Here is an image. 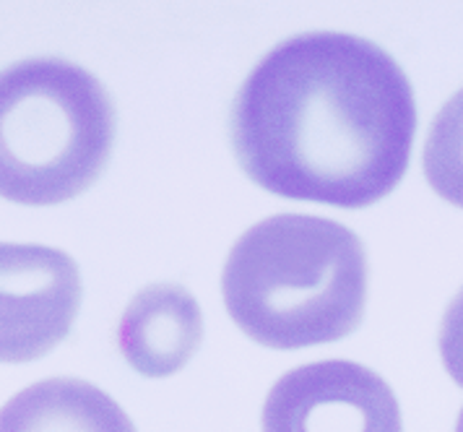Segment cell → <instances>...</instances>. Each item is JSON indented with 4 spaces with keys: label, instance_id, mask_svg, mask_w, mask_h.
Wrapping results in <instances>:
<instances>
[{
    "label": "cell",
    "instance_id": "1",
    "mask_svg": "<svg viewBox=\"0 0 463 432\" xmlns=\"http://www.w3.org/2000/svg\"><path fill=\"white\" fill-rule=\"evenodd\" d=\"M232 146L263 190L364 208L403 180L417 133L414 89L375 42L316 32L276 44L232 104Z\"/></svg>",
    "mask_w": 463,
    "mask_h": 432
},
{
    "label": "cell",
    "instance_id": "2",
    "mask_svg": "<svg viewBox=\"0 0 463 432\" xmlns=\"http://www.w3.org/2000/svg\"><path fill=\"white\" fill-rule=\"evenodd\" d=\"M222 294L232 321L260 347L331 344L364 318L367 253L334 219L276 214L232 245Z\"/></svg>",
    "mask_w": 463,
    "mask_h": 432
},
{
    "label": "cell",
    "instance_id": "3",
    "mask_svg": "<svg viewBox=\"0 0 463 432\" xmlns=\"http://www.w3.org/2000/svg\"><path fill=\"white\" fill-rule=\"evenodd\" d=\"M115 104L86 68L29 58L0 71V198L55 206L81 196L112 157Z\"/></svg>",
    "mask_w": 463,
    "mask_h": 432
},
{
    "label": "cell",
    "instance_id": "4",
    "mask_svg": "<svg viewBox=\"0 0 463 432\" xmlns=\"http://www.w3.org/2000/svg\"><path fill=\"white\" fill-rule=\"evenodd\" d=\"M263 432H403L391 386L349 360L310 362L281 375L266 396Z\"/></svg>",
    "mask_w": 463,
    "mask_h": 432
},
{
    "label": "cell",
    "instance_id": "5",
    "mask_svg": "<svg viewBox=\"0 0 463 432\" xmlns=\"http://www.w3.org/2000/svg\"><path fill=\"white\" fill-rule=\"evenodd\" d=\"M81 294L68 253L0 243V362H32L55 350L73 329Z\"/></svg>",
    "mask_w": 463,
    "mask_h": 432
},
{
    "label": "cell",
    "instance_id": "6",
    "mask_svg": "<svg viewBox=\"0 0 463 432\" xmlns=\"http://www.w3.org/2000/svg\"><path fill=\"white\" fill-rule=\"evenodd\" d=\"M203 339L198 300L180 284L141 289L120 318L118 347L144 378H169L183 370Z\"/></svg>",
    "mask_w": 463,
    "mask_h": 432
},
{
    "label": "cell",
    "instance_id": "7",
    "mask_svg": "<svg viewBox=\"0 0 463 432\" xmlns=\"http://www.w3.org/2000/svg\"><path fill=\"white\" fill-rule=\"evenodd\" d=\"M0 432H136L123 407L79 378H50L8 398Z\"/></svg>",
    "mask_w": 463,
    "mask_h": 432
},
{
    "label": "cell",
    "instance_id": "8",
    "mask_svg": "<svg viewBox=\"0 0 463 432\" xmlns=\"http://www.w3.org/2000/svg\"><path fill=\"white\" fill-rule=\"evenodd\" d=\"M424 178L440 198L463 208V89L445 102L430 125Z\"/></svg>",
    "mask_w": 463,
    "mask_h": 432
},
{
    "label": "cell",
    "instance_id": "9",
    "mask_svg": "<svg viewBox=\"0 0 463 432\" xmlns=\"http://www.w3.org/2000/svg\"><path fill=\"white\" fill-rule=\"evenodd\" d=\"M440 357L448 375L463 389V287L442 315Z\"/></svg>",
    "mask_w": 463,
    "mask_h": 432
},
{
    "label": "cell",
    "instance_id": "10",
    "mask_svg": "<svg viewBox=\"0 0 463 432\" xmlns=\"http://www.w3.org/2000/svg\"><path fill=\"white\" fill-rule=\"evenodd\" d=\"M456 432H463V407H461V414H458V422H456Z\"/></svg>",
    "mask_w": 463,
    "mask_h": 432
}]
</instances>
